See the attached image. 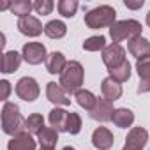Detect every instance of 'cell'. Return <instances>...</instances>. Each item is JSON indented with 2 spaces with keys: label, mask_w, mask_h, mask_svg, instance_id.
Wrapping results in <instances>:
<instances>
[{
  "label": "cell",
  "mask_w": 150,
  "mask_h": 150,
  "mask_svg": "<svg viewBox=\"0 0 150 150\" xmlns=\"http://www.w3.org/2000/svg\"><path fill=\"white\" fill-rule=\"evenodd\" d=\"M0 87H2V101L7 103L9 94H11V83H9L7 80H2V81H0Z\"/></svg>",
  "instance_id": "4dcf8cb0"
},
{
  "label": "cell",
  "mask_w": 150,
  "mask_h": 150,
  "mask_svg": "<svg viewBox=\"0 0 150 150\" xmlns=\"http://www.w3.org/2000/svg\"><path fill=\"white\" fill-rule=\"evenodd\" d=\"M111 122H113L117 127H120V129H127V127H131L132 122H134V113H132L131 110H127V108H117V110L113 111Z\"/></svg>",
  "instance_id": "ffe728a7"
},
{
  "label": "cell",
  "mask_w": 150,
  "mask_h": 150,
  "mask_svg": "<svg viewBox=\"0 0 150 150\" xmlns=\"http://www.w3.org/2000/svg\"><path fill=\"white\" fill-rule=\"evenodd\" d=\"M80 131H81V117L78 113L71 111L69 113V120H67L65 132H69V134H78Z\"/></svg>",
  "instance_id": "f1b7e54d"
},
{
  "label": "cell",
  "mask_w": 150,
  "mask_h": 150,
  "mask_svg": "<svg viewBox=\"0 0 150 150\" xmlns=\"http://www.w3.org/2000/svg\"><path fill=\"white\" fill-rule=\"evenodd\" d=\"M127 50L132 57H136V60H141L145 57L150 55V41L145 37H134L127 42Z\"/></svg>",
  "instance_id": "5bb4252c"
},
{
  "label": "cell",
  "mask_w": 150,
  "mask_h": 150,
  "mask_svg": "<svg viewBox=\"0 0 150 150\" xmlns=\"http://www.w3.org/2000/svg\"><path fill=\"white\" fill-rule=\"evenodd\" d=\"M44 34L50 37V39H62L65 34H67V27L64 21L60 20H51L44 25Z\"/></svg>",
  "instance_id": "7402d4cb"
},
{
  "label": "cell",
  "mask_w": 150,
  "mask_h": 150,
  "mask_svg": "<svg viewBox=\"0 0 150 150\" xmlns=\"http://www.w3.org/2000/svg\"><path fill=\"white\" fill-rule=\"evenodd\" d=\"M146 141H148V131L145 127H132L125 138V145L134 146V148H141V150L145 148Z\"/></svg>",
  "instance_id": "2e32d148"
},
{
  "label": "cell",
  "mask_w": 150,
  "mask_h": 150,
  "mask_svg": "<svg viewBox=\"0 0 150 150\" xmlns=\"http://www.w3.org/2000/svg\"><path fill=\"white\" fill-rule=\"evenodd\" d=\"M146 25L150 27V11H148V14H146Z\"/></svg>",
  "instance_id": "836d02e7"
},
{
  "label": "cell",
  "mask_w": 150,
  "mask_h": 150,
  "mask_svg": "<svg viewBox=\"0 0 150 150\" xmlns=\"http://www.w3.org/2000/svg\"><path fill=\"white\" fill-rule=\"evenodd\" d=\"M41 150H53V148H41Z\"/></svg>",
  "instance_id": "d590c367"
},
{
  "label": "cell",
  "mask_w": 150,
  "mask_h": 150,
  "mask_svg": "<svg viewBox=\"0 0 150 150\" xmlns=\"http://www.w3.org/2000/svg\"><path fill=\"white\" fill-rule=\"evenodd\" d=\"M103 62H104V65L108 67V71H111V69L122 65V64L125 62V50H124L120 44H115V42L108 44V46L103 50Z\"/></svg>",
  "instance_id": "52a82bcc"
},
{
  "label": "cell",
  "mask_w": 150,
  "mask_h": 150,
  "mask_svg": "<svg viewBox=\"0 0 150 150\" xmlns=\"http://www.w3.org/2000/svg\"><path fill=\"white\" fill-rule=\"evenodd\" d=\"M57 9L64 18H72L78 11V2L76 0H60L57 4Z\"/></svg>",
  "instance_id": "83f0119b"
},
{
  "label": "cell",
  "mask_w": 150,
  "mask_h": 150,
  "mask_svg": "<svg viewBox=\"0 0 150 150\" xmlns=\"http://www.w3.org/2000/svg\"><path fill=\"white\" fill-rule=\"evenodd\" d=\"M53 7H55V4L51 2V0H35V2H34V9H35V13H37V14H42V16L51 14Z\"/></svg>",
  "instance_id": "f546056e"
},
{
  "label": "cell",
  "mask_w": 150,
  "mask_h": 150,
  "mask_svg": "<svg viewBox=\"0 0 150 150\" xmlns=\"http://www.w3.org/2000/svg\"><path fill=\"white\" fill-rule=\"evenodd\" d=\"M113 111H115L113 103H110V101H106V99L103 97V99H97L94 110L88 111V113H90V117H92L94 120H97V122H110V120L113 118Z\"/></svg>",
  "instance_id": "30bf717a"
},
{
  "label": "cell",
  "mask_w": 150,
  "mask_h": 150,
  "mask_svg": "<svg viewBox=\"0 0 150 150\" xmlns=\"http://www.w3.org/2000/svg\"><path fill=\"white\" fill-rule=\"evenodd\" d=\"M136 71H138V76H139L138 94L150 92V55L136 62Z\"/></svg>",
  "instance_id": "ba28073f"
},
{
  "label": "cell",
  "mask_w": 150,
  "mask_h": 150,
  "mask_svg": "<svg viewBox=\"0 0 150 150\" xmlns=\"http://www.w3.org/2000/svg\"><path fill=\"white\" fill-rule=\"evenodd\" d=\"M115 23H117V11L111 6H99L85 14V25L92 30L104 28V27L111 28Z\"/></svg>",
  "instance_id": "7a4b0ae2"
},
{
  "label": "cell",
  "mask_w": 150,
  "mask_h": 150,
  "mask_svg": "<svg viewBox=\"0 0 150 150\" xmlns=\"http://www.w3.org/2000/svg\"><path fill=\"white\" fill-rule=\"evenodd\" d=\"M18 30L27 37H37L44 32V27L35 16H25L18 20Z\"/></svg>",
  "instance_id": "9c48e42d"
},
{
  "label": "cell",
  "mask_w": 150,
  "mask_h": 150,
  "mask_svg": "<svg viewBox=\"0 0 150 150\" xmlns=\"http://www.w3.org/2000/svg\"><path fill=\"white\" fill-rule=\"evenodd\" d=\"M42 127H44V118L41 113H32V115H28V118H25V131L28 134L37 136Z\"/></svg>",
  "instance_id": "cb8c5ba5"
},
{
  "label": "cell",
  "mask_w": 150,
  "mask_h": 150,
  "mask_svg": "<svg viewBox=\"0 0 150 150\" xmlns=\"http://www.w3.org/2000/svg\"><path fill=\"white\" fill-rule=\"evenodd\" d=\"M74 97H76V103H78L81 108H85L87 111H92L94 106H96V103H97V97H96L90 90H83V88L74 94Z\"/></svg>",
  "instance_id": "603a6c76"
},
{
  "label": "cell",
  "mask_w": 150,
  "mask_h": 150,
  "mask_svg": "<svg viewBox=\"0 0 150 150\" xmlns=\"http://www.w3.org/2000/svg\"><path fill=\"white\" fill-rule=\"evenodd\" d=\"M141 23L136 21V20H122V21H117L111 28H110V35L113 39L115 44L122 42V41H131L134 37H139L141 35Z\"/></svg>",
  "instance_id": "277c9868"
},
{
  "label": "cell",
  "mask_w": 150,
  "mask_h": 150,
  "mask_svg": "<svg viewBox=\"0 0 150 150\" xmlns=\"http://www.w3.org/2000/svg\"><path fill=\"white\" fill-rule=\"evenodd\" d=\"M35 145H37V141L32 138V134L23 131L11 138V141L7 143V150H37Z\"/></svg>",
  "instance_id": "4fadbf2b"
},
{
  "label": "cell",
  "mask_w": 150,
  "mask_h": 150,
  "mask_svg": "<svg viewBox=\"0 0 150 150\" xmlns=\"http://www.w3.org/2000/svg\"><path fill=\"white\" fill-rule=\"evenodd\" d=\"M46 97H48L50 103H53L57 106H69L71 104L69 96L64 92V88L60 87V83H55V81H50L46 85Z\"/></svg>",
  "instance_id": "8fae6325"
},
{
  "label": "cell",
  "mask_w": 150,
  "mask_h": 150,
  "mask_svg": "<svg viewBox=\"0 0 150 150\" xmlns=\"http://www.w3.org/2000/svg\"><path fill=\"white\" fill-rule=\"evenodd\" d=\"M39 92L41 90H39L37 81L30 76H25L16 83V96L20 99H23L25 103H34L39 97Z\"/></svg>",
  "instance_id": "8992f818"
},
{
  "label": "cell",
  "mask_w": 150,
  "mask_h": 150,
  "mask_svg": "<svg viewBox=\"0 0 150 150\" xmlns=\"http://www.w3.org/2000/svg\"><path fill=\"white\" fill-rule=\"evenodd\" d=\"M125 7H129V9H139V7H143V0H139V2H125Z\"/></svg>",
  "instance_id": "1f68e13d"
},
{
  "label": "cell",
  "mask_w": 150,
  "mask_h": 150,
  "mask_svg": "<svg viewBox=\"0 0 150 150\" xmlns=\"http://www.w3.org/2000/svg\"><path fill=\"white\" fill-rule=\"evenodd\" d=\"M21 57L27 64L30 65H39L42 62H46L48 53H46V46L42 42H27L23 44L21 50Z\"/></svg>",
  "instance_id": "5b68a950"
},
{
  "label": "cell",
  "mask_w": 150,
  "mask_h": 150,
  "mask_svg": "<svg viewBox=\"0 0 150 150\" xmlns=\"http://www.w3.org/2000/svg\"><path fill=\"white\" fill-rule=\"evenodd\" d=\"M21 60H23V57L18 51H14V50L13 51H6L2 55V72L4 74L16 72L20 69V65H21Z\"/></svg>",
  "instance_id": "e0dca14e"
},
{
  "label": "cell",
  "mask_w": 150,
  "mask_h": 150,
  "mask_svg": "<svg viewBox=\"0 0 150 150\" xmlns=\"http://www.w3.org/2000/svg\"><path fill=\"white\" fill-rule=\"evenodd\" d=\"M62 150H74V148H72V146H64Z\"/></svg>",
  "instance_id": "e575fe53"
},
{
  "label": "cell",
  "mask_w": 150,
  "mask_h": 150,
  "mask_svg": "<svg viewBox=\"0 0 150 150\" xmlns=\"http://www.w3.org/2000/svg\"><path fill=\"white\" fill-rule=\"evenodd\" d=\"M106 46L108 44H106L104 35H94V37L85 39V42H83V50L85 51H103Z\"/></svg>",
  "instance_id": "4316f807"
},
{
  "label": "cell",
  "mask_w": 150,
  "mask_h": 150,
  "mask_svg": "<svg viewBox=\"0 0 150 150\" xmlns=\"http://www.w3.org/2000/svg\"><path fill=\"white\" fill-rule=\"evenodd\" d=\"M44 64H46V71L50 74H62L64 69H65V65H67V60H65L64 53L53 51V53L48 55V58H46Z\"/></svg>",
  "instance_id": "ac0fdd59"
},
{
  "label": "cell",
  "mask_w": 150,
  "mask_h": 150,
  "mask_svg": "<svg viewBox=\"0 0 150 150\" xmlns=\"http://www.w3.org/2000/svg\"><path fill=\"white\" fill-rule=\"evenodd\" d=\"M101 92H103V97H104L106 101L113 103V101L120 99V96H122V85L117 83L113 78L108 76V78H104L103 83H101Z\"/></svg>",
  "instance_id": "9a60e30c"
},
{
  "label": "cell",
  "mask_w": 150,
  "mask_h": 150,
  "mask_svg": "<svg viewBox=\"0 0 150 150\" xmlns=\"http://www.w3.org/2000/svg\"><path fill=\"white\" fill-rule=\"evenodd\" d=\"M122 150H141V148H134V146H129V145H124Z\"/></svg>",
  "instance_id": "d6a6232c"
},
{
  "label": "cell",
  "mask_w": 150,
  "mask_h": 150,
  "mask_svg": "<svg viewBox=\"0 0 150 150\" xmlns=\"http://www.w3.org/2000/svg\"><path fill=\"white\" fill-rule=\"evenodd\" d=\"M58 141V131L53 127H42L37 134V143L41 148H53Z\"/></svg>",
  "instance_id": "44dd1931"
},
{
  "label": "cell",
  "mask_w": 150,
  "mask_h": 150,
  "mask_svg": "<svg viewBox=\"0 0 150 150\" xmlns=\"http://www.w3.org/2000/svg\"><path fill=\"white\" fill-rule=\"evenodd\" d=\"M2 131L9 136H16L25 131V120L14 103L7 101L2 108Z\"/></svg>",
  "instance_id": "3957f363"
},
{
  "label": "cell",
  "mask_w": 150,
  "mask_h": 150,
  "mask_svg": "<svg viewBox=\"0 0 150 150\" xmlns=\"http://www.w3.org/2000/svg\"><path fill=\"white\" fill-rule=\"evenodd\" d=\"M115 143V138H113V132L106 127H97L94 132H92V145L97 148V150H110Z\"/></svg>",
  "instance_id": "7c38bea8"
},
{
  "label": "cell",
  "mask_w": 150,
  "mask_h": 150,
  "mask_svg": "<svg viewBox=\"0 0 150 150\" xmlns=\"http://www.w3.org/2000/svg\"><path fill=\"white\" fill-rule=\"evenodd\" d=\"M69 113H71V111H65V110H62V108H53V110L50 111V117H48L51 127L57 129L58 132L65 131L67 120H69Z\"/></svg>",
  "instance_id": "d6986e66"
},
{
  "label": "cell",
  "mask_w": 150,
  "mask_h": 150,
  "mask_svg": "<svg viewBox=\"0 0 150 150\" xmlns=\"http://www.w3.org/2000/svg\"><path fill=\"white\" fill-rule=\"evenodd\" d=\"M83 78H85V71H83V65L76 60H71L67 62L64 72L60 74V87L64 88V92L67 96L71 94H76L78 90H81V85H83Z\"/></svg>",
  "instance_id": "6da1fadb"
},
{
  "label": "cell",
  "mask_w": 150,
  "mask_h": 150,
  "mask_svg": "<svg viewBox=\"0 0 150 150\" xmlns=\"http://www.w3.org/2000/svg\"><path fill=\"white\" fill-rule=\"evenodd\" d=\"M34 9V4L30 0H16L11 6V13L16 14L18 18H25V16H30V11Z\"/></svg>",
  "instance_id": "484cf974"
},
{
  "label": "cell",
  "mask_w": 150,
  "mask_h": 150,
  "mask_svg": "<svg viewBox=\"0 0 150 150\" xmlns=\"http://www.w3.org/2000/svg\"><path fill=\"white\" fill-rule=\"evenodd\" d=\"M110 78H113L117 83H124V81H127V80L131 78V64L125 60L122 65L111 69V71H110Z\"/></svg>",
  "instance_id": "d4e9b609"
}]
</instances>
